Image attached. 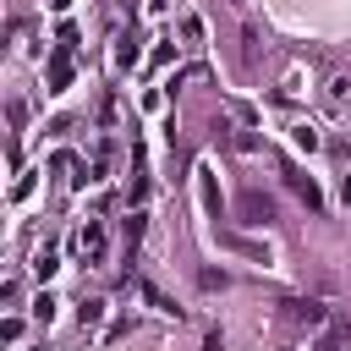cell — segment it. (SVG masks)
I'll return each mask as SVG.
<instances>
[{
  "instance_id": "obj_16",
  "label": "cell",
  "mask_w": 351,
  "mask_h": 351,
  "mask_svg": "<svg viewBox=\"0 0 351 351\" xmlns=\"http://www.w3.org/2000/svg\"><path fill=\"white\" fill-rule=\"evenodd\" d=\"M230 5H236V11H247V5H252V0H230Z\"/></svg>"
},
{
  "instance_id": "obj_12",
  "label": "cell",
  "mask_w": 351,
  "mask_h": 351,
  "mask_svg": "<svg viewBox=\"0 0 351 351\" xmlns=\"http://www.w3.org/2000/svg\"><path fill=\"white\" fill-rule=\"evenodd\" d=\"M33 318H38V324H49V318H55V302H49V296H38V302H33Z\"/></svg>"
},
{
  "instance_id": "obj_10",
  "label": "cell",
  "mask_w": 351,
  "mask_h": 351,
  "mask_svg": "<svg viewBox=\"0 0 351 351\" xmlns=\"http://www.w3.org/2000/svg\"><path fill=\"white\" fill-rule=\"evenodd\" d=\"M143 302H148V307H159V313H176V302H170L165 291H154V285H143Z\"/></svg>"
},
{
  "instance_id": "obj_15",
  "label": "cell",
  "mask_w": 351,
  "mask_h": 351,
  "mask_svg": "<svg viewBox=\"0 0 351 351\" xmlns=\"http://www.w3.org/2000/svg\"><path fill=\"white\" fill-rule=\"evenodd\" d=\"M49 5H55V11H66V5H71V0H49Z\"/></svg>"
},
{
  "instance_id": "obj_2",
  "label": "cell",
  "mask_w": 351,
  "mask_h": 351,
  "mask_svg": "<svg viewBox=\"0 0 351 351\" xmlns=\"http://www.w3.org/2000/svg\"><path fill=\"white\" fill-rule=\"evenodd\" d=\"M236 208H241V219H247V225H269V219H274V197H269V192H258V186H247V192L236 197Z\"/></svg>"
},
{
  "instance_id": "obj_9",
  "label": "cell",
  "mask_w": 351,
  "mask_h": 351,
  "mask_svg": "<svg viewBox=\"0 0 351 351\" xmlns=\"http://www.w3.org/2000/svg\"><path fill=\"white\" fill-rule=\"evenodd\" d=\"M33 274H38V280H49V274H55V247H44V252L33 258Z\"/></svg>"
},
{
  "instance_id": "obj_4",
  "label": "cell",
  "mask_w": 351,
  "mask_h": 351,
  "mask_svg": "<svg viewBox=\"0 0 351 351\" xmlns=\"http://www.w3.org/2000/svg\"><path fill=\"white\" fill-rule=\"evenodd\" d=\"M318 351H351V324L346 318H329L324 335H318Z\"/></svg>"
},
{
  "instance_id": "obj_6",
  "label": "cell",
  "mask_w": 351,
  "mask_h": 351,
  "mask_svg": "<svg viewBox=\"0 0 351 351\" xmlns=\"http://www.w3.org/2000/svg\"><path fill=\"white\" fill-rule=\"evenodd\" d=\"M285 186H291L307 208H318V203H324V192H318V186H313V176H302V170H285Z\"/></svg>"
},
{
  "instance_id": "obj_8",
  "label": "cell",
  "mask_w": 351,
  "mask_h": 351,
  "mask_svg": "<svg viewBox=\"0 0 351 351\" xmlns=\"http://www.w3.org/2000/svg\"><path fill=\"white\" fill-rule=\"evenodd\" d=\"M137 60H143V49H137V38H132V33H126V38H121V44H115V66H121V71H126V66H137Z\"/></svg>"
},
{
  "instance_id": "obj_7",
  "label": "cell",
  "mask_w": 351,
  "mask_h": 351,
  "mask_svg": "<svg viewBox=\"0 0 351 351\" xmlns=\"http://www.w3.org/2000/svg\"><path fill=\"white\" fill-rule=\"evenodd\" d=\"M197 186H203V208H208V214L219 219V186H214V170H208V165L197 170Z\"/></svg>"
},
{
  "instance_id": "obj_14",
  "label": "cell",
  "mask_w": 351,
  "mask_h": 351,
  "mask_svg": "<svg viewBox=\"0 0 351 351\" xmlns=\"http://www.w3.org/2000/svg\"><path fill=\"white\" fill-rule=\"evenodd\" d=\"M225 285V269H203V291H219Z\"/></svg>"
},
{
  "instance_id": "obj_13",
  "label": "cell",
  "mask_w": 351,
  "mask_h": 351,
  "mask_svg": "<svg viewBox=\"0 0 351 351\" xmlns=\"http://www.w3.org/2000/svg\"><path fill=\"white\" fill-rule=\"evenodd\" d=\"M241 55H247V60H258V33H252V27L241 33Z\"/></svg>"
},
{
  "instance_id": "obj_5",
  "label": "cell",
  "mask_w": 351,
  "mask_h": 351,
  "mask_svg": "<svg viewBox=\"0 0 351 351\" xmlns=\"http://www.w3.org/2000/svg\"><path fill=\"white\" fill-rule=\"evenodd\" d=\"M77 247H82V258H88V263H99V258H104V225H99V219H88V225H82V236H77Z\"/></svg>"
},
{
  "instance_id": "obj_3",
  "label": "cell",
  "mask_w": 351,
  "mask_h": 351,
  "mask_svg": "<svg viewBox=\"0 0 351 351\" xmlns=\"http://www.w3.org/2000/svg\"><path fill=\"white\" fill-rule=\"evenodd\" d=\"M49 93H60V88H71V44H60L55 55H49Z\"/></svg>"
},
{
  "instance_id": "obj_1",
  "label": "cell",
  "mask_w": 351,
  "mask_h": 351,
  "mask_svg": "<svg viewBox=\"0 0 351 351\" xmlns=\"http://www.w3.org/2000/svg\"><path fill=\"white\" fill-rule=\"evenodd\" d=\"M280 318H285L291 329H324V324H329V307L313 302V296H285V302H280Z\"/></svg>"
},
{
  "instance_id": "obj_11",
  "label": "cell",
  "mask_w": 351,
  "mask_h": 351,
  "mask_svg": "<svg viewBox=\"0 0 351 351\" xmlns=\"http://www.w3.org/2000/svg\"><path fill=\"white\" fill-rule=\"evenodd\" d=\"M104 318V302H82V329H93Z\"/></svg>"
}]
</instances>
